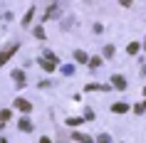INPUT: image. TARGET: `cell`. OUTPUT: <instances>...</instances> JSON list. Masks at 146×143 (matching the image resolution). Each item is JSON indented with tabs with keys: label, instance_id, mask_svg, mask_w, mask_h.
I'll list each match as a JSON object with an SVG mask.
<instances>
[{
	"label": "cell",
	"instance_id": "obj_6",
	"mask_svg": "<svg viewBox=\"0 0 146 143\" xmlns=\"http://www.w3.org/2000/svg\"><path fill=\"white\" fill-rule=\"evenodd\" d=\"M74 138H77L79 143H92V138H89L87 133H74Z\"/></svg>",
	"mask_w": 146,
	"mask_h": 143
},
{
	"label": "cell",
	"instance_id": "obj_13",
	"mask_svg": "<svg viewBox=\"0 0 146 143\" xmlns=\"http://www.w3.org/2000/svg\"><path fill=\"white\" fill-rule=\"evenodd\" d=\"M5 119H10V111H0V121H5Z\"/></svg>",
	"mask_w": 146,
	"mask_h": 143
},
{
	"label": "cell",
	"instance_id": "obj_9",
	"mask_svg": "<svg viewBox=\"0 0 146 143\" xmlns=\"http://www.w3.org/2000/svg\"><path fill=\"white\" fill-rule=\"evenodd\" d=\"M20 128H23V131H32V123L27 119H23V121H20Z\"/></svg>",
	"mask_w": 146,
	"mask_h": 143
},
{
	"label": "cell",
	"instance_id": "obj_15",
	"mask_svg": "<svg viewBox=\"0 0 146 143\" xmlns=\"http://www.w3.org/2000/svg\"><path fill=\"white\" fill-rule=\"evenodd\" d=\"M40 143H50V138H42V141H40Z\"/></svg>",
	"mask_w": 146,
	"mask_h": 143
},
{
	"label": "cell",
	"instance_id": "obj_11",
	"mask_svg": "<svg viewBox=\"0 0 146 143\" xmlns=\"http://www.w3.org/2000/svg\"><path fill=\"white\" fill-rule=\"evenodd\" d=\"M62 74H74V67H72V64H64V67H62Z\"/></svg>",
	"mask_w": 146,
	"mask_h": 143
},
{
	"label": "cell",
	"instance_id": "obj_12",
	"mask_svg": "<svg viewBox=\"0 0 146 143\" xmlns=\"http://www.w3.org/2000/svg\"><path fill=\"white\" fill-rule=\"evenodd\" d=\"M126 52H129V54H136L139 52V45H136V42H131V45L126 47Z\"/></svg>",
	"mask_w": 146,
	"mask_h": 143
},
{
	"label": "cell",
	"instance_id": "obj_1",
	"mask_svg": "<svg viewBox=\"0 0 146 143\" xmlns=\"http://www.w3.org/2000/svg\"><path fill=\"white\" fill-rule=\"evenodd\" d=\"M45 57H47V59H40V64H42V69H47V72H52V69L57 67V57H54V54H50V52H47Z\"/></svg>",
	"mask_w": 146,
	"mask_h": 143
},
{
	"label": "cell",
	"instance_id": "obj_14",
	"mask_svg": "<svg viewBox=\"0 0 146 143\" xmlns=\"http://www.w3.org/2000/svg\"><path fill=\"white\" fill-rule=\"evenodd\" d=\"M99 143H109V136H99Z\"/></svg>",
	"mask_w": 146,
	"mask_h": 143
},
{
	"label": "cell",
	"instance_id": "obj_2",
	"mask_svg": "<svg viewBox=\"0 0 146 143\" xmlns=\"http://www.w3.org/2000/svg\"><path fill=\"white\" fill-rule=\"evenodd\" d=\"M15 106L20 109V111H25V113L32 111V104H30V101H25V99H15Z\"/></svg>",
	"mask_w": 146,
	"mask_h": 143
},
{
	"label": "cell",
	"instance_id": "obj_5",
	"mask_svg": "<svg viewBox=\"0 0 146 143\" xmlns=\"http://www.w3.org/2000/svg\"><path fill=\"white\" fill-rule=\"evenodd\" d=\"M111 111H116V113H124V111H129V106H126V104H114V106H111Z\"/></svg>",
	"mask_w": 146,
	"mask_h": 143
},
{
	"label": "cell",
	"instance_id": "obj_8",
	"mask_svg": "<svg viewBox=\"0 0 146 143\" xmlns=\"http://www.w3.org/2000/svg\"><path fill=\"white\" fill-rule=\"evenodd\" d=\"M104 57H109V59L114 57V45H107V47H104Z\"/></svg>",
	"mask_w": 146,
	"mask_h": 143
},
{
	"label": "cell",
	"instance_id": "obj_10",
	"mask_svg": "<svg viewBox=\"0 0 146 143\" xmlns=\"http://www.w3.org/2000/svg\"><path fill=\"white\" fill-rule=\"evenodd\" d=\"M74 59L77 62H87V54L82 52V49H77V52H74Z\"/></svg>",
	"mask_w": 146,
	"mask_h": 143
},
{
	"label": "cell",
	"instance_id": "obj_4",
	"mask_svg": "<svg viewBox=\"0 0 146 143\" xmlns=\"http://www.w3.org/2000/svg\"><path fill=\"white\" fill-rule=\"evenodd\" d=\"M111 82H114V86H116V89H124V86H126V79H121V76H114Z\"/></svg>",
	"mask_w": 146,
	"mask_h": 143
},
{
	"label": "cell",
	"instance_id": "obj_16",
	"mask_svg": "<svg viewBox=\"0 0 146 143\" xmlns=\"http://www.w3.org/2000/svg\"><path fill=\"white\" fill-rule=\"evenodd\" d=\"M144 47H146V45H144Z\"/></svg>",
	"mask_w": 146,
	"mask_h": 143
},
{
	"label": "cell",
	"instance_id": "obj_7",
	"mask_svg": "<svg viewBox=\"0 0 146 143\" xmlns=\"http://www.w3.org/2000/svg\"><path fill=\"white\" fill-rule=\"evenodd\" d=\"M13 76H15V82L20 84V86L25 84V76H23V72H20V69H17V72H13Z\"/></svg>",
	"mask_w": 146,
	"mask_h": 143
},
{
	"label": "cell",
	"instance_id": "obj_3",
	"mask_svg": "<svg viewBox=\"0 0 146 143\" xmlns=\"http://www.w3.org/2000/svg\"><path fill=\"white\" fill-rule=\"evenodd\" d=\"M13 52H15V45H13V47H8V49H5V52L0 54V64H5V62H8L10 57H13Z\"/></svg>",
	"mask_w": 146,
	"mask_h": 143
}]
</instances>
